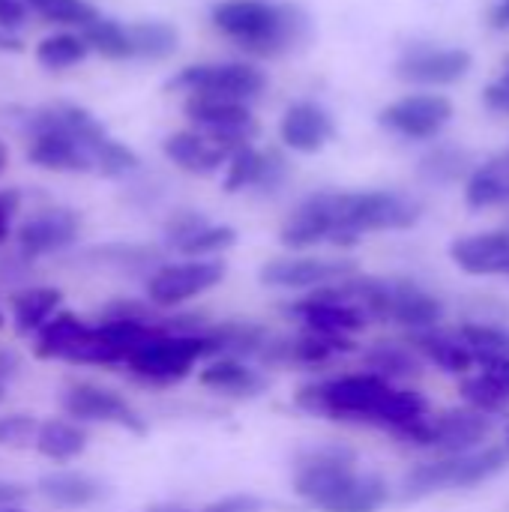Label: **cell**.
Masks as SVG:
<instances>
[{
  "instance_id": "6da1fadb",
  "label": "cell",
  "mask_w": 509,
  "mask_h": 512,
  "mask_svg": "<svg viewBox=\"0 0 509 512\" xmlns=\"http://www.w3.org/2000/svg\"><path fill=\"white\" fill-rule=\"evenodd\" d=\"M294 405L309 417L384 429L390 435L432 414V405L420 390L390 384L372 372L309 381L294 393Z\"/></svg>"
},
{
  "instance_id": "7a4b0ae2",
  "label": "cell",
  "mask_w": 509,
  "mask_h": 512,
  "mask_svg": "<svg viewBox=\"0 0 509 512\" xmlns=\"http://www.w3.org/2000/svg\"><path fill=\"white\" fill-rule=\"evenodd\" d=\"M210 21L252 57H279L309 36L303 9L267 0H222L213 6Z\"/></svg>"
},
{
  "instance_id": "3957f363",
  "label": "cell",
  "mask_w": 509,
  "mask_h": 512,
  "mask_svg": "<svg viewBox=\"0 0 509 512\" xmlns=\"http://www.w3.org/2000/svg\"><path fill=\"white\" fill-rule=\"evenodd\" d=\"M333 219L330 246H357L366 234L408 231L420 222L423 204L402 192L369 189V192H324Z\"/></svg>"
},
{
  "instance_id": "277c9868",
  "label": "cell",
  "mask_w": 509,
  "mask_h": 512,
  "mask_svg": "<svg viewBox=\"0 0 509 512\" xmlns=\"http://www.w3.org/2000/svg\"><path fill=\"white\" fill-rule=\"evenodd\" d=\"M509 471L507 444H489L465 456H435L432 462L414 465L399 483V501H426L453 489H477Z\"/></svg>"
},
{
  "instance_id": "5b68a950",
  "label": "cell",
  "mask_w": 509,
  "mask_h": 512,
  "mask_svg": "<svg viewBox=\"0 0 509 512\" xmlns=\"http://www.w3.org/2000/svg\"><path fill=\"white\" fill-rule=\"evenodd\" d=\"M357 477L360 456L342 441L309 444L297 450L291 462V489L315 512H324L333 501H339Z\"/></svg>"
},
{
  "instance_id": "8992f818",
  "label": "cell",
  "mask_w": 509,
  "mask_h": 512,
  "mask_svg": "<svg viewBox=\"0 0 509 512\" xmlns=\"http://www.w3.org/2000/svg\"><path fill=\"white\" fill-rule=\"evenodd\" d=\"M498 423L492 414H483L477 408H447V411H432L423 420L399 429L393 438L402 447L435 453V456H465L480 450L492 435Z\"/></svg>"
},
{
  "instance_id": "52a82bcc",
  "label": "cell",
  "mask_w": 509,
  "mask_h": 512,
  "mask_svg": "<svg viewBox=\"0 0 509 512\" xmlns=\"http://www.w3.org/2000/svg\"><path fill=\"white\" fill-rule=\"evenodd\" d=\"M216 357L210 336H186V333H159L147 339L126 363L129 375L147 384H177L192 375L198 363Z\"/></svg>"
},
{
  "instance_id": "ba28073f",
  "label": "cell",
  "mask_w": 509,
  "mask_h": 512,
  "mask_svg": "<svg viewBox=\"0 0 509 512\" xmlns=\"http://www.w3.org/2000/svg\"><path fill=\"white\" fill-rule=\"evenodd\" d=\"M183 114L192 120L198 132H204L210 141H216L231 156L252 147L258 135V120L252 117L246 102L210 96V93H192L183 102Z\"/></svg>"
},
{
  "instance_id": "9c48e42d",
  "label": "cell",
  "mask_w": 509,
  "mask_h": 512,
  "mask_svg": "<svg viewBox=\"0 0 509 512\" xmlns=\"http://www.w3.org/2000/svg\"><path fill=\"white\" fill-rule=\"evenodd\" d=\"M168 90L177 93H210V96H225V99H237V102H252L264 93L267 87V75L255 66V63H243V60H231V63H195V66H183L168 84Z\"/></svg>"
},
{
  "instance_id": "30bf717a",
  "label": "cell",
  "mask_w": 509,
  "mask_h": 512,
  "mask_svg": "<svg viewBox=\"0 0 509 512\" xmlns=\"http://www.w3.org/2000/svg\"><path fill=\"white\" fill-rule=\"evenodd\" d=\"M228 267L219 258H186V261H174V264H162L156 273L147 276V300L156 309H177L207 291H213L222 279H225Z\"/></svg>"
},
{
  "instance_id": "8fae6325",
  "label": "cell",
  "mask_w": 509,
  "mask_h": 512,
  "mask_svg": "<svg viewBox=\"0 0 509 512\" xmlns=\"http://www.w3.org/2000/svg\"><path fill=\"white\" fill-rule=\"evenodd\" d=\"M282 312L288 318L300 321L303 330L324 333V336H348L351 339L354 333H360L369 324L366 312L351 300L345 282L309 291L306 297L288 303Z\"/></svg>"
},
{
  "instance_id": "7c38bea8",
  "label": "cell",
  "mask_w": 509,
  "mask_h": 512,
  "mask_svg": "<svg viewBox=\"0 0 509 512\" xmlns=\"http://www.w3.org/2000/svg\"><path fill=\"white\" fill-rule=\"evenodd\" d=\"M60 408L69 420H78V423H105L129 435H147V420L135 411L129 399L90 381L69 384L60 393Z\"/></svg>"
},
{
  "instance_id": "4fadbf2b",
  "label": "cell",
  "mask_w": 509,
  "mask_h": 512,
  "mask_svg": "<svg viewBox=\"0 0 509 512\" xmlns=\"http://www.w3.org/2000/svg\"><path fill=\"white\" fill-rule=\"evenodd\" d=\"M360 267L351 258H321V255H288L273 258L258 270L261 285L279 291H318L357 276Z\"/></svg>"
},
{
  "instance_id": "5bb4252c",
  "label": "cell",
  "mask_w": 509,
  "mask_h": 512,
  "mask_svg": "<svg viewBox=\"0 0 509 512\" xmlns=\"http://www.w3.org/2000/svg\"><path fill=\"white\" fill-rule=\"evenodd\" d=\"M81 237V216L72 207H45L15 228V252L24 261H39L66 252Z\"/></svg>"
},
{
  "instance_id": "9a60e30c",
  "label": "cell",
  "mask_w": 509,
  "mask_h": 512,
  "mask_svg": "<svg viewBox=\"0 0 509 512\" xmlns=\"http://www.w3.org/2000/svg\"><path fill=\"white\" fill-rule=\"evenodd\" d=\"M381 126L408 138V141H429L444 132L453 120V102L444 93H408L390 102L378 114Z\"/></svg>"
},
{
  "instance_id": "2e32d148",
  "label": "cell",
  "mask_w": 509,
  "mask_h": 512,
  "mask_svg": "<svg viewBox=\"0 0 509 512\" xmlns=\"http://www.w3.org/2000/svg\"><path fill=\"white\" fill-rule=\"evenodd\" d=\"M474 66L471 51L465 48H441L414 42L402 51L396 60V75L408 84H426V87H444L462 81Z\"/></svg>"
},
{
  "instance_id": "e0dca14e",
  "label": "cell",
  "mask_w": 509,
  "mask_h": 512,
  "mask_svg": "<svg viewBox=\"0 0 509 512\" xmlns=\"http://www.w3.org/2000/svg\"><path fill=\"white\" fill-rule=\"evenodd\" d=\"M357 345L348 336H324V333H312L303 330L297 336H285V339H270L267 348L261 351L258 363L261 366H279V369H318L327 366L336 357L351 354Z\"/></svg>"
},
{
  "instance_id": "ac0fdd59",
  "label": "cell",
  "mask_w": 509,
  "mask_h": 512,
  "mask_svg": "<svg viewBox=\"0 0 509 512\" xmlns=\"http://www.w3.org/2000/svg\"><path fill=\"white\" fill-rule=\"evenodd\" d=\"M450 258L468 276H507L509 279V228L453 240Z\"/></svg>"
},
{
  "instance_id": "d6986e66",
  "label": "cell",
  "mask_w": 509,
  "mask_h": 512,
  "mask_svg": "<svg viewBox=\"0 0 509 512\" xmlns=\"http://www.w3.org/2000/svg\"><path fill=\"white\" fill-rule=\"evenodd\" d=\"M279 135H282V144L294 153H318L336 138V123L321 105L294 102L282 114Z\"/></svg>"
},
{
  "instance_id": "ffe728a7",
  "label": "cell",
  "mask_w": 509,
  "mask_h": 512,
  "mask_svg": "<svg viewBox=\"0 0 509 512\" xmlns=\"http://www.w3.org/2000/svg\"><path fill=\"white\" fill-rule=\"evenodd\" d=\"M27 159L36 168L45 171H57V174H84L93 171V156L90 150L54 129H39V132H27Z\"/></svg>"
},
{
  "instance_id": "44dd1931",
  "label": "cell",
  "mask_w": 509,
  "mask_h": 512,
  "mask_svg": "<svg viewBox=\"0 0 509 512\" xmlns=\"http://www.w3.org/2000/svg\"><path fill=\"white\" fill-rule=\"evenodd\" d=\"M198 384L231 399H255L267 390V375L240 357H213L198 372Z\"/></svg>"
},
{
  "instance_id": "7402d4cb",
  "label": "cell",
  "mask_w": 509,
  "mask_h": 512,
  "mask_svg": "<svg viewBox=\"0 0 509 512\" xmlns=\"http://www.w3.org/2000/svg\"><path fill=\"white\" fill-rule=\"evenodd\" d=\"M162 153L186 174H195V177H210L216 174L222 165H228L231 153L222 150L216 141H210L204 132L198 129H180V132H171L165 141H162Z\"/></svg>"
},
{
  "instance_id": "603a6c76",
  "label": "cell",
  "mask_w": 509,
  "mask_h": 512,
  "mask_svg": "<svg viewBox=\"0 0 509 512\" xmlns=\"http://www.w3.org/2000/svg\"><path fill=\"white\" fill-rule=\"evenodd\" d=\"M408 342L420 351V357L429 366H435V369H441L447 375L465 378L477 366V357H474V351L468 348V342L462 339L459 330H444V327L420 330V333H408Z\"/></svg>"
},
{
  "instance_id": "cb8c5ba5",
  "label": "cell",
  "mask_w": 509,
  "mask_h": 512,
  "mask_svg": "<svg viewBox=\"0 0 509 512\" xmlns=\"http://www.w3.org/2000/svg\"><path fill=\"white\" fill-rule=\"evenodd\" d=\"M330 234H333V219L327 210V198L324 192H315L288 213V219L279 228V243L285 249H312L330 243Z\"/></svg>"
},
{
  "instance_id": "d4e9b609",
  "label": "cell",
  "mask_w": 509,
  "mask_h": 512,
  "mask_svg": "<svg viewBox=\"0 0 509 512\" xmlns=\"http://www.w3.org/2000/svg\"><path fill=\"white\" fill-rule=\"evenodd\" d=\"M426 366L429 363L420 357V351L408 339L405 342L381 339V342H372L369 348H363V372H372L399 387H402V381L420 378Z\"/></svg>"
},
{
  "instance_id": "484cf974",
  "label": "cell",
  "mask_w": 509,
  "mask_h": 512,
  "mask_svg": "<svg viewBox=\"0 0 509 512\" xmlns=\"http://www.w3.org/2000/svg\"><path fill=\"white\" fill-rule=\"evenodd\" d=\"M39 495L63 510H84L108 498V486L81 471H51L36 483Z\"/></svg>"
},
{
  "instance_id": "4316f807",
  "label": "cell",
  "mask_w": 509,
  "mask_h": 512,
  "mask_svg": "<svg viewBox=\"0 0 509 512\" xmlns=\"http://www.w3.org/2000/svg\"><path fill=\"white\" fill-rule=\"evenodd\" d=\"M207 336L216 348V357H240V360H258L267 342L273 339L270 330L252 318L213 321Z\"/></svg>"
},
{
  "instance_id": "83f0119b",
  "label": "cell",
  "mask_w": 509,
  "mask_h": 512,
  "mask_svg": "<svg viewBox=\"0 0 509 512\" xmlns=\"http://www.w3.org/2000/svg\"><path fill=\"white\" fill-rule=\"evenodd\" d=\"M63 303V291L51 288V285H30V288H18L9 297V312H12V324L18 333L36 336L57 312Z\"/></svg>"
},
{
  "instance_id": "f1b7e54d",
  "label": "cell",
  "mask_w": 509,
  "mask_h": 512,
  "mask_svg": "<svg viewBox=\"0 0 509 512\" xmlns=\"http://www.w3.org/2000/svg\"><path fill=\"white\" fill-rule=\"evenodd\" d=\"M87 444H90L87 429H84L78 420H69V417L63 420V417H60V420L42 423L33 450H36L39 456L51 459V462H72V459L84 456Z\"/></svg>"
},
{
  "instance_id": "f546056e",
  "label": "cell",
  "mask_w": 509,
  "mask_h": 512,
  "mask_svg": "<svg viewBox=\"0 0 509 512\" xmlns=\"http://www.w3.org/2000/svg\"><path fill=\"white\" fill-rule=\"evenodd\" d=\"M465 201L471 210H486L509 201V153L495 156L474 168L465 186Z\"/></svg>"
},
{
  "instance_id": "4dcf8cb0",
  "label": "cell",
  "mask_w": 509,
  "mask_h": 512,
  "mask_svg": "<svg viewBox=\"0 0 509 512\" xmlns=\"http://www.w3.org/2000/svg\"><path fill=\"white\" fill-rule=\"evenodd\" d=\"M90 324L75 312H57L36 336H33V354L39 360H66V354L84 339Z\"/></svg>"
},
{
  "instance_id": "1f68e13d",
  "label": "cell",
  "mask_w": 509,
  "mask_h": 512,
  "mask_svg": "<svg viewBox=\"0 0 509 512\" xmlns=\"http://www.w3.org/2000/svg\"><path fill=\"white\" fill-rule=\"evenodd\" d=\"M87 261L111 267V270H123V273H156L165 258L159 249L153 246H135V243H108V246H93L87 255Z\"/></svg>"
},
{
  "instance_id": "d6a6232c",
  "label": "cell",
  "mask_w": 509,
  "mask_h": 512,
  "mask_svg": "<svg viewBox=\"0 0 509 512\" xmlns=\"http://www.w3.org/2000/svg\"><path fill=\"white\" fill-rule=\"evenodd\" d=\"M393 498L390 483L375 471H360V477L345 489L339 501H333L324 512H381Z\"/></svg>"
},
{
  "instance_id": "836d02e7",
  "label": "cell",
  "mask_w": 509,
  "mask_h": 512,
  "mask_svg": "<svg viewBox=\"0 0 509 512\" xmlns=\"http://www.w3.org/2000/svg\"><path fill=\"white\" fill-rule=\"evenodd\" d=\"M459 333H462V339L468 342V348L474 351V357H477V366L509 360V327L507 324H492V321L474 318V321H465V324H459Z\"/></svg>"
},
{
  "instance_id": "e575fe53",
  "label": "cell",
  "mask_w": 509,
  "mask_h": 512,
  "mask_svg": "<svg viewBox=\"0 0 509 512\" xmlns=\"http://www.w3.org/2000/svg\"><path fill=\"white\" fill-rule=\"evenodd\" d=\"M129 39L141 60H168L180 45V33L168 21H135L129 24Z\"/></svg>"
},
{
  "instance_id": "d590c367",
  "label": "cell",
  "mask_w": 509,
  "mask_h": 512,
  "mask_svg": "<svg viewBox=\"0 0 509 512\" xmlns=\"http://www.w3.org/2000/svg\"><path fill=\"white\" fill-rule=\"evenodd\" d=\"M87 54H90V45H87L84 33H69V30H57V33L39 39V45H36V60L51 72L78 66Z\"/></svg>"
},
{
  "instance_id": "8d00e7d4",
  "label": "cell",
  "mask_w": 509,
  "mask_h": 512,
  "mask_svg": "<svg viewBox=\"0 0 509 512\" xmlns=\"http://www.w3.org/2000/svg\"><path fill=\"white\" fill-rule=\"evenodd\" d=\"M84 39H87L90 51H96L105 60L135 57L132 39H129V24H120V21H111V18H99L90 27H84Z\"/></svg>"
},
{
  "instance_id": "74e56055",
  "label": "cell",
  "mask_w": 509,
  "mask_h": 512,
  "mask_svg": "<svg viewBox=\"0 0 509 512\" xmlns=\"http://www.w3.org/2000/svg\"><path fill=\"white\" fill-rule=\"evenodd\" d=\"M24 6L42 15L48 24H66V27H81V30L102 18L90 0H24Z\"/></svg>"
},
{
  "instance_id": "f35d334b",
  "label": "cell",
  "mask_w": 509,
  "mask_h": 512,
  "mask_svg": "<svg viewBox=\"0 0 509 512\" xmlns=\"http://www.w3.org/2000/svg\"><path fill=\"white\" fill-rule=\"evenodd\" d=\"M420 174H423V180L444 186V183H456V180H462L465 174L471 177L474 171H471V159H468V153L453 150V147H438V150H432V153L420 162Z\"/></svg>"
},
{
  "instance_id": "ab89813d",
  "label": "cell",
  "mask_w": 509,
  "mask_h": 512,
  "mask_svg": "<svg viewBox=\"0 0 509 512\" xmlns=\"http://www.w3.org/2000/svg\"><path fill=\"white\" fill-rule=\"evenodd\" d=\"M459 393H462V399H465L468 408H477V411L492 414V417L509 414V396L507 393H501L483 372L465 375L462 384H459Z\"/></svg>"
},
{
  "instance_id": "60d3db41",
  "label": "cell",
  "mask_w": 509,
  "mask_h": 512,
  "mask_svg": "<svg viewBox=\"0 0 509 512\" xmlns=\"http://www.w3.org/2000/svg\"><path fill=\"white\" fill-rule=\"evenodd\" d=\"M138 153L132 147H126L117 138H105L93 147V171H99L102 177H126L138 168Z\"/></svg>"
},
{
  "instance_id": "b9f144b4",
  "label": "cell",
  "mask_w": 509,
  "mask_h": 512,
  "mask_svg": "<svg viewBox=\"0 0 509 512\" xmlns=\"http://www.w3.org/2000/svg\"><path fill=\"white\" fill-rule=\"evenodd\" d=\"M237 243V231L231 225H207L204 231H198L189 243H183L177 252L183 258H219L222 252H228Z\"/></svg>"
},
{
  "instance_id": "7bdbcfd3",
  "label": "cell",
  "mask_w": 509,
  "mask_h": 512,
  "mask_svg": "<svg viewBox=\"0 0 509 512\" xmlns=\"http://www.w3.org/2000/svg\"><path fill=\"white\" fill-rule=\"evenodd\" d=\"M258 171H261V150L246 147V150L234 153L225 165V192L255 189Z\"/></svg>"
},
{
  "instance_id": "ee69618b",
  "label": "cell",
  "mask_w": 509,
  "mask_h": 512,
  "mask_svg": "<svg viewBox=\"0 0 509 512\" xmlns=\"http://www.w3.org/2000/svg\"><path fill=\"white\" fill-rule=\"evenodd\" d=\"M42 423L33 414H3L0 417V447L3 450H24L36 444Z\"/></svg>"
},
{
  "instance_id": "f6af8a7d",
  "label": "cell",
  "mask_w": 509,
  "mask_h": 512,
  "mask_svg": "<svg viewBox=\"0 0 509 512\" xmlns=\"http://www.w3.org/2000/svg\"><path fill=\"white\" fill-rule=\"evenodd\" d=\"M210 225V219L198 210H177L165 219V243L177 252L183 243H189L198 231H204Z\"/></svg>"
},
{
  "instance_id": "bcb514c9",
  "label": "cell",
  "mask_w": 509,
  "mask_h": 512,
  "mask_svg": "<svg viewBox=\"0 0 509 512\" xmlns=\"http://www.w3.org/2000/svg\"><path fill=\"white\" fill-rule=\"evenodd\" d=\"M285 180H288V162L282 159V153H276V150L261 153V171L255 180V192L273 195L276 189H282Z\"/></svg>"
},
{
  "instance_id": "7dc6e473",
  "label": "cell",
  "mask_w": 509,
  "mask_h": 512,
  "mask_svg": "<svg viewBox=\"0 0 509 512\" xmlns=\"http://www.w3.org/2000/svg\"><path fill=\"white\" fill-rule=\"evenodd\" d=\"M267 504L258 498V495H249V492H234V495H225V498H216L210 501L201 512H264Z\"/></svg>"
},
{
  "instance_id": "c3c4849f",
  "label": "cell",
  "mask_w": 509,
  "mask_h": 512,
  "mask_svg": "<svg viewBox=\"0 0 509 512\" xmlns=\"http://www.w3.org/2000/svg\"><path fill=\"white\" fill-rule=\"evenodd\" d=\"M18 192L15 189H3L0 192V243L9 237V225H12V216L18 210Z\"/></svg>"
},
{
  "instance_id": "681fc988",
  "label": "cell",
  "mask_w": 509,
  "mask_h": 512,
  "mask_svg": "<svg viewBox=\"0 0 509 512\" xmlns=\"http://www.w3.org/2000/svg\"><path fill=\"white\" fill-rule=\"evenodd\" d=\"M27 21L24 0H0V27H18Z\"/></svg>"
},
{
  "instance_id": "f907efd6",
  "label": "cell",
  "mask_w": 509,
  "mask_h": 512,
  "mask_svg": "<svg viewBox=\"0 0 509 512\" xmlns=\"http://www.w3.org/2000/svg\"><path fill=\"white\" fill-rule=\"evenodd\" d=\"M480 372L501 390V393H507L509 396V360H501V363H486V366H480Z\"/></svg>"
},
{
  "instance_id": "816d5d0a",
  "label": "cell",
  "mask_w": 509,
  "mask_h": 512,
  "mask_svg": "<svg viewBox=\"0 0 509 512\" xmlns=\"http://www.w3.org/2000/svg\"><path fill=\"white\" fill-rule=\"evenodd\" d=\"M24 498H27V489H24V486L0 480V507H6V504H18V501H24Z\"/></svg>"
},
{
  "instance_id": "f5cc1de1",
  "label": "cell",
  "mask_w": 509,
  "mask_h": 512,
  "mask_svg": "<svg viewBox=\"0 0 509 512\" xmlns=\"http://www.w3.org/2000/svg\"><path fill=\"white\" fill-rule=\"evenodd\" d=\"M18 369H21L18 357H15L12 351H0V381L6 384L9 378H15V375H18Z\"/></svg>"
},
{
  "instance_id": "db71d44e",
  "label": "cell",
  "mask_w": 509,
  "mask_h": 512,
  "mask_svg": "<svg viewBox=\"0 0 509 512\" xmlns=\"http://www.w3.org/2000/svg\"><path fill=\"white\" fill-rule=\"evenodd\" d=\"M492 21H495V27H507L509 24V0L504 6H498L495 12H492Z\"/></svg>"
},
{
  "instance_id": "11a10c76",
  "label": "cell",
  "mask_w": 509,
  "mask_h": 512,
  "mask_svg": "<svg viewBox=\"0 0 509 512\" xmlns=\"http://www.w3.org/2000/svg\"><path fill=\"white\" fill-rule=\"evenodd\" d=\"M0 48H3V51H18V48H21V42H18V39H12V36H6V33H0Z\"/></svg>"
},
{
  "instance_id": "9f6ffc18",
  "label": "cell",
  "mask_w": 509,
  "mask_h": 512,
  "mask_svg": "<svg viewBox=\"0 0 509 512\" xmlns=\"http://www.w3.org/2000/svg\"><path fill=\"white\" fill-rule=\"evenodd\" d=\"M495 84H498L501 90H507L509 93V57H507V63H504V72H501V78H498Z\"/></svg>"
},
{
  "instance_id": "6f0895ef",
  "label": "cell",
  "mask_w": 509,
  "mask_h": 512,
  "mask_svg": "<svg viewBox=\"0 0 509 512\" xmlns=\"http://www.w3.org/2000/svg\"><path fill=\"white\" fill-rule=\"evenodd\" d=\"M6 165H9V147L0 141V174L6 171Z\"/></svg>"
},
{
  "instance_id": "680465c9",
  "label": "cell",
  "mask_w": 509,
  "mask_h": 512,
  "mask_svg": "<svg viewBox=\"0 0 509 512\" xmlns=\"http://www.w3.org/2000/svg\"><path fill=\"white\" fill-rule=\"evenodd\" d=\"M150 512H189V510H180V507H156V510Z\"/></svg>"
},
{
  "instance_id": "91938a15",
  "label": "cell",
  "mask_w": 509,
  "mask_h": 512,
  "mask_svg": "<svg viewBox=\"0 0 509 512\" xmlns=\"http://www.w3.org/2000/svg\"><path fill=\"white\" fill-rule=\"evenodd\" d=\"M0 512H24L21 507H15V504H6V507H0Z\"/></svg>"
},
{
  "instance_id": "94428289",
  "label": "cell",
  "mask_w": 509,
  "mask_h": 512,
  "mask_svg": "<svg viewBox=\"0 0 509 512\" xmlns=\"http://www.w3.org/2000/svg\"><path fill=\"white\" fill-rule=\"evenodd\" d=\"M504 444L509 447V414H507V426H504Z\"/></svg>"
},
{
  "instance_id": "6125c7cd",
  "label": "cell",
  "mask_w": 509,
  "mask_h": 512,
  "mask_svg": "<svg viewBox=\"0 0 509 512\" xmlns=\"http://www.w3.org/2000/svg\"><path fill=\"white\" fill-rule=\"evenodd\" d=\"M3 399H6V384L0 381V402H3Z\"/></svg>"
},
{
  "instance_id": "be15d7a7",
  "label": "cell",
  "mask_w": 509,
  "mask_h": 512,
  "mask_svg": "<svg viewBox=\"0 0 509 512\" xmlns=\"http://www.w3.org/2000/svg\"><path fill=\"white\" fill-rule=\"evenodd\" d=\"M3 321H6V318H3V309H0V327H3Z\"/></svg>"
}]
</instances>
